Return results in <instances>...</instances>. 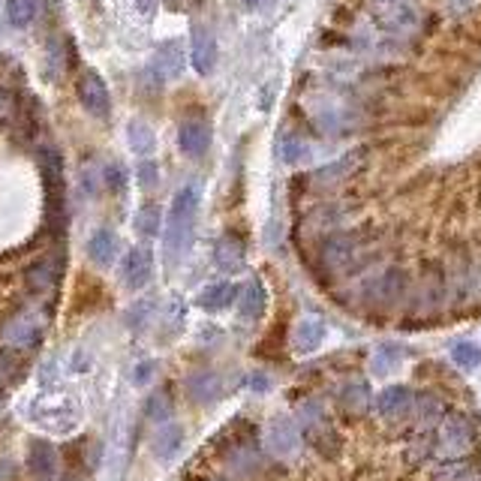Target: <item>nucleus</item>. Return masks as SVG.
<instances>
[{"label": "nucleus", "instance_id": "obj_10", "mask_svg": "<svg viewBox=\"0 0 481 481\" xmlns=\"http://www.w3.org/2000/svg\"><path fill=\"white\" fill-rule=\"evenodd\" d=\"M184 45L178 40H166L157 45V70L159 75H166V79H181L184 75Z\"/></svg>", "mask_w": 481, "mask_h": 481}, {"label": "nucleus", "instance_id": "obj_19", "mask_svg": "<svg viewBox=\"0 0 481 481\" xmlns=\"http://www.w3.org/2000/svg\"><path fill=\"white\" fill-rule=\"evenodd\" d=\"M412 412H415V418H418V424H424V427H437L442 422V403L437 400L433 394H422V397H412Z\"/></svg>", "mask_w": 481, "mask_h": 481}, {"label": "nucleus", "instance_id": "obj_6", "mask_svg": "<svg viewBox=\"0 0 481 481\" xmlns=\"http://www.w3.org/2000/svg\"><path fill=\"white\" fill-rule=\"evenodd\" d=\"M301 448V427L289 418H277L268 427V452L277 457H295Z\"/></svg>", "mask_w": 481, "mask_h": 481}, {"label": "nucleus", "instance_id": "obj_30", "mask_svg": "<svg viewBox=\"0 0 481 481\" xmlns=\"http://www.w3.org/2000/svg\"><path fill=\"white\" fill-rule=\"evenodd\" d=\"M157 370V364L154 361H144V364H139V368H136V373H133V383L136 385H144L151 379V373Z\"/></svg>", "mask_w": 481, "mask_h": 481}, {"label": "nucleus", "instance_id": "obj_1", "mask_svg": "<svg viewBox=\"0 0 481 481\" xmlns=\"http://www.w3.org/2000/svg\"><path fill=\"white\" fill-rule=\"evenodd\" d=\"M196 213H198V187L187 184L181 187L172 198L169 220H166V253L175 262L178 256H184L193 241V229H196Z\"/></svg>", "mask_w": 481, "mask_h": 481}, {"label": "nucleus", "instance_id": "obj_13", "mask_svg": "<svg viewBox=\"0 0 481 481\" xmlns=\"http://www.w3.org/2000/svg\"><path fill=\"white\" fill-rule=\"evenodd\" d=\"M27 467L36 478L49 481L58 472L55 446H49V442H34V446H30V454H27Z\"/></svg>", "mask_w": 481, "mask_h": 481}, {"label": "nucleus", "instance_id": "obj_8", "mask_svg": "<svg viewBox=\"0 0 481 481\" xmlns=\"http://www.w3.org/2000/svg\"><path fill=\"white\" fill-rule=\"evenodd\" d=\"M60 256L55 253V256H49V259H40V262H34L27 268V274H25V280H27V289L34 295H49L51 289L58 286V277H60Z\"/></svg>", "mask_w": 481, "mask_h": 481}, {"label": "nucleus", "instance_id": "obj_2", "mask_svg": "<svg viewBox=\"0 0 481 481\" xmlns=\"http://www.w3.org/2000/svg\"><path fill=\"white\" fill-rule=\"evenodd\" d=\"M437 448L448 461H461V457L472 454L476 448V427L467 415H442L439 433H437Z\"/></svg>", "mask_w": 481, "mask_h": 481}, {"label": "nucleus", "instance_id": "obj_26", "mask_svg": "<svg viewBox=\"0 0 481 481\" xmlns=\"http://www.w3.org/2000/svg\"><path fill=\"white\" fill-rule=\"evenodd\" d=\"M340 400L349 412H364V409H368V400H370L368 385H361V383L346 385V388H343V394H340Z\"/></svg>", "mask_w": 481, "mask_h": 481}, {"label": "nucleus", "instance_id": "obj_32", "mask_svg": "<svg viewBox=\"0 0 481 481\" xmlns=\"http://www.w3.org/2000/svg\"><path fill=\"white\" fill-rule=\"evenodd\" d=\"M105 181H109V187L120 190V187H124V172H120L118 166H114V169L109 166V169H105Z\"/></svg>", "mask_w": 481, "mask_h": 481}, {"label": "nucleus", "instance_id": "obj_15", "mask_svg": "<svg viewBox=\"0 0 481 481\" xmlns=\"http://www.w3.org/2000/svg\"><path fill=\"white\" fill-rule=\"evenodd\" d=\"M187 392L196 403H213L220 392H223V385H220V376H213V373H193L187 379Z\"/></svg>", "mask_w": 481, "mask_h": 481}, {"label": "nucleus", "instance_id": "obj_20", "mask_svg": "<svg viewBox=\"0 0 481 481\" xmlns=\"http://www.w3.org/2000/svg\"><path fill=\"white\" fill-rule=\"evenodd\" d=\"M127 139H129V148H133L139 157H151V154H154V148H157L154 129L144 124V120H133V124H129Z\"/></svg>", "mask_w": 481, "mask_h": 481}, {"label": "nucleus", "instance_id": "obj_14", "mask_svg": "<svg viewBox=\"0 0 481 481\" xmlns=\"http://www.w3.org/2000/svg\"><path fill=\"white\" fill-rule=\"evenodd\" d=\"M409 407H412V394H409V388H403V385L385 388V392L376 397V409H379V415H385V418L403 415V412H409Z\"/></svg>", "mask_w": 481, "mask_h": 481}, {"label": "nucleus", "instance_id": "obj_28", "mask_svg": "<svg viewBox=\"0 0 481 481\" xmlns=\"http://www.w3.org/2000/svg\"><path fill=\"white\" fill-rule=\"evenodd\" d=\"M169 412H172V407H169V397H166V394L151 397L148 415L154 418V422H166V418H169Z\"/></svg>", "mask_w": 481, "mask_h": 481}, {"label": "nucleus", "instance_id": "obj_34", "mask_svg": "<svg viewBox=\"0 0 481 481\" xmlns=\"http://www.w3.org/2000/svg\"><path fill=\"white\" fill-rule=\"evenodd\" d=\"M64 481H85V478H81V472H66V476H64Z\"/></svg>", "mask_w": 481, "mask_h": 481}, {"label": "nucleus", "instance_id": "obj_3", "mask_svg": "<svg viewBox=\"0 0 481 481\" xmlns=\"http://www.w3.org/2000/svg\"><path fill=\"white\" fill-rule=\"evenodd\" d=\"M43 340V319L34 310H19L0 325V343L12 349H34Z\"/></svg>", "mask_w": 481, "mask_h": 481}, {"label": "nucleus", "instance_id": "obj_29", "mask_svg": "<svg viewBox=\"0 0 481 481\" xmlns=\"http://www.w3.org/2000/svg\"><path fill=\"white\" fill-rule=\"evenodd\" d=\"M136 175H139V184L144 187V190H151L157 184V166L151 163V159H144V163L136 169Z\"/></svg>", "mask_w": 481, "mask_h": 481}, {"label": "nucleus", "instance_id": "obj_16", "mask_svg": "<svg viewBox=\"0 0 481 481\" xmlns=\"http://www.w3.org/2000/svg\"><path fill=\"white\" fill-rule=\"evenodd\" d=\"M213 256H217V265L223 271H238L244 265V244L235 235H226V238H220Z\"/></svg>", "mask_w": 481, "mask_h": 481}, {"label": "nucleus", "instance_id": "obj_7", "mask_svg": "<svg viewBox=\"0 0 481 481\" xmlns=\"http://www.w3.org/2000/svg\"><path fill=\"white\" fill-rule=\"evenodd\" d=\"M151 271H154V256L148 247H133L120 265V277L129 289H142L151 280Z\"/></svg>", "mask_w": 481, "mask_h": 481}, {"label": "nucleus", "instance_id": "obj_25", "mask_svg": "<svg viewBox=\"0 0 481 481\" xmlns=\"http://www.w3.org/2000/svg\"><path fill=\"white\" fill-rule=\"evenodd\" d=\"M6 15L15 27H27L36 15V0H6Z\"/></svg>", "mask_w": 481, "mask_h": 481}, {"label": "nucleus", "instance_id": "obj_12", "mask_svg": "<svg viewBox=\"0 0 481 481\" xmlns=\"http://www.w3.org/2000/svg\"><path fill=\"white\" fill-rule=\"evenodd\" d=\"M88 256L94 259L99 268H109L114 259H118V235H114L112 229H99V232H94L88 241Z\"/></svg>", "mask_w": 481, "mask_h": 481}, {"label": "nucleus", "instance_id": "obj_5", "mask_svg": "<svg viewBox=\"0 0 481 481\" xmlns=\"http://www.w3.org/2000/svg\"><path fill=\"white\" fill-rule=\"evenodd\" d=\"M79 99H81V105H85V112L94 114L97 120H105L112 114L109 88H105V81L99 79L97 73H85L79 79Z\"/></svg>", "mask_w": 481, "mask_h": 481}, {"label": "nucleus", "instance_id": "obj_11", "mask_svg": "<svg viewBox=\"0 0 481 481\" xmlns=\"http://www.w3.org/2000/svg\"><path fill=\"white\" fill-rule=\"evenodd\" d=\"M325 340V322L319 316H304L295 328V349L304 355L316 353Z\"/></svg>", "mask_w": 481, "mask_h": 481}, {"label": "nucleus", "instance_id": "obj_18", "mask_svg": "<svg viewBox=\"0 0 481 481\" xmlns=\"http://www.w3.org/2000/svg\"><path fill=\"white\" fill-rule=\"evenodd\" d=\"M235 295H238V286L235 283H213L198 295V304L205 310H226L235 301Z\"/></svg>", "mask_w": 481, "mask_h": 481}, {"label": "nucleus", "instance_id": "obj_22", "mask_svg": "<svg viewBox=\"0 0 481 481\" xmlns=\"http://www.w3.org/2000/svg\"><path fill=\"white\" fill-rule=\"evenodd\" d=\"M184 446V431H181L178 424H163L159 427V433H157V454L159 457H175L178 454V448Z\"/></svg>", "mask_w": 481, "mask_h": 481}, {"label": "nucleus", "instance_id": "obj_9", "mask_svg": "<svg viewBox=\"0 0 481 481\" xmlns=\"http://www.w3.org/2000/svg\"><path fill=\"white\" fill-rule=\"evenodd\" d=\"M178 144H181V154L187 157H205V151L211 148V127L205 120H184L178 129Z\"/></svg>", "mask_w": 481, "mask_h": 481}, {"label": "nucleus", "instance_id": "obj_37", "mask_svg": "<svg viewBox=\"0 0 481 481\" xmlns=\"http://www.w3.org/2000/svg\"><path fill=\"white\" fill-rule=\"evenodd\" d=\"M0 394H4V383H0Z\"/></svg>", "mask_w": 481, "mask_h": 481}, {"label": "nucleus", "instance_id": "obj_17", "mask_svg": "<svg viewBox=\"0 0 481 481\" xmlns=\"http://www.w3.org/2000/svg\"><path fill=\"white\" fill-rule=\"evenodd\" d=\"M400 361H403L400 346H394V343H385V346H379L376 353H373L370 370H373V376H392V373L400 368Z\"/></svg>", "mask_w": 481, "mask_h": 481}, {"label": "nucleus", "instance_id": "obj_21", "mask_svg": "<svg viewBox=\"0 0 481 481\" xmlns=\"http://www.w3.org/2000/svg\"><path fill=\"white\" fill-rule=\"evenodd\" d=\"M265 310V286L253 280V283L244 286L241 292V316L244 319H259Z\"/></svg>", "mask_w": 481, "mask_h": 481}, {"label": "nucleus", "instance_id": "obj_35", "mask_svg": "<svg viewBox=\"0 0 481 481\" xmlns=\"http://www.w3.org/2000/svg\"><path fill=\"white\" fill-rule=\"evenodd\" d=\"M253 388H268V379H253Z\"/></svg>", "mask_w": 481, "mask_h": 481}, {"label": "nucleus", "instance_id": "obj_4", "mask_svg": "<svg viewBox=\"0 0 481 481\" xmlns=\"http://www.w3.org/2000/svg\"><path fill=\"white\" fill-rule=\"evenodd\" d=\"M190 60L198 75H211L217 66V36L208 25H193L190 30Z\"/></svg>", "mask_w": 481, "mask_h": 481}, {"label": "nucleus", "instance_id": "obj_27", "mask_svg": "<svg viewBox=\"0 0 481 481\" xmlns=\"http://www.w3.org/2000/svg\"><path fill=\"white\" fill-rule=\"evenodd\" d=\"M136 232H142L144 238H151V235H159V208L157 205H144L136 213Z\"/></svg>", "mask_w": 481, "mask_h": 481}, {"label": "nucleus", "instance_id": "obj_23", "mask_svg": "<svg viewBox=\"0 0 481 481\" xmlns=\"http://www.w3.org/2000/svg\"><path fill=\"white\" fill-rule=\"evenodd\" d=\"M400 286H403L400 274H388V277H383L370 289V301L379 304V307H388V304H394V298L400 295Z\"/></svg>", "mask_w": 481, "mask_h": 481}, {"label": "nucleus", "instance_id": "obj_24", "mask_svg": "<svg viewBox=\"0 0 481 481\" xmlns=\"http://www.w3.org/2000/svg\"><path fill=\"white\" fill-rule=\"evenodd\" d=\"M452 361L461 370H476L481 364V346H478V343H469V340L454 343V346H452Z\"/></svg>", "mask_w": 481, "mask_h": 481}, {"label": "nucleus", "instance_id": "obj_31", "mask_svg": "<svg viewBox=\"0 0 481 481\" xmlns=\"http://www.w3.org/2000/svg\"><path fill=\"white\" fill-rule=\"evenodd\" d=\"M15 109V99L12 94H6V90H0V120L10 118V112Z\"/></svg>", "mask_w": 481, "mask_h": 481}, {"label": "nucleus", "instance_id": "obj_38", "mask_svg": "<svg viewBox=\"0 0 481 481\" xmlns=\"http://www.w3.org/2000/svg\"><path fill=\"white\" fill-rule=\"evenodd\" d=\"M166 4H175V0H166Z\"/></svg>", "mask_w": 481, "mask_h": 481}, {"label": "nucleus", "instance_id": "obj_36", "mask_svg": "<svg viewBox=\"0 0 481 481\" xmlns=\"http://www.w3.org/2000/svg\"><path fill=\"white\" fill-rule=\"evenodd\" d=\"M247 6H262V0H244Z\"/></svg>", "mask_w": 481, "mask_h": 481}, {"label": "nucleus", "instance_id": "obj_33", "mask_svg": "<svg viewBox=\"0 0 481 481\" xmlns=\"http://www.w3.org/2000/svg\"><path fill=\"white\" fill-rule=\"evenodd\" d=\"M159 0H136V10H139L142 15H154Z\"/></svg>", "mask_w": 481, "mask_h": 481}]
</instances>
